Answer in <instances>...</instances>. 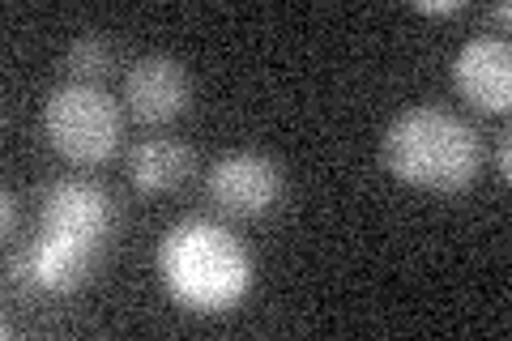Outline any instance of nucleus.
Returning a JSON list of instances; mask_svg holds the SVG:
<instances>
[{
    "label": "nucleus",
    "mask_w": 512,
    "mask_h": 341,
    "mask_svg": "<svg viewBox=\"0 0 512 341\" xmlns=\"http://www.w3.org/2000/svg\"><path fill=\"white\" fill-rule=\"evenodd\" d=\"M384 171L427 192H461L483 171V141L474 128L444 107L402 111L380 141Z\"/></svg>",
    "instance_id": "f257e3e1"
},
{
    "label": "nucleus",
    "mask_w": 512,
    "mask_h": 341,
    "mask_svg": "<svg viewBox=\"0 0 512 341\" xmlns=\"http://www.w3.org/2000/svg\"><path fill=\"white\" fill-rule=\"evenodd\" d=\"M163 286L192 312H227L252 290V261L231 231L218 222H175L158 243Z\"/></svg>",
    "instance_id": "f03ea898"
},
{
    "label": "nucleus",
    "mask_w": 512,
    "mask_h": 341,
    "mask_svg": "<svg viewBox=\"0 0 512 341\" xmlns=\"http://www.w3.org/2000/svg\"><path fill=\"white\" fill-rule=\"evenodd\" d=\"M43 133L60 158L77 162V167H99L120 145V107L86 81H69L47 94Z\"/></svg>",
    "instance_id": "7ed1b4c3"
},
{
    "label": "nucleus",
    "mask_w": 512,
    "mask_h": 341,
    "mask_svg": "<svg viewBox=\"0 0 512 341\" xmlns=\"http://www.w3.org/2000/svg\"><path fill=\"white\" fill-rule=\"evenodd\" d=\"M282 197V171L265 154H227L210 171V201L222 214L261 218Z\"/></svg>",
    "instance_id": "20e7f679"
},
{
    "label": "nucleus",
    "mask_w": 512,
    "mask_h": 341,
    "mask_svg": "<svg viewBox=\"0 0 512 341\" xmlns=\"http://www.w3.org/2000/svg\"><path fill=\"white\" fill-rule=\"evenodd\" d=\"M43 231L56 239H69L86 252L103 248V235L111 231V201L103 188L86 180H60L47 188L43 201Z\"/></svg>",
    "instance_id": "39448f33"
},
{
    "label": "nucleus",
    "mask_w": 512,
    "mask_h": 341,
    "mask_svg": "<svg viewBox=\"0 0 512 341\" xmlns=\"http://www.w3.org/2000/svg\"><path fill=\"white\" fill-rule=\"evenodd\" d=\"M453 86L470 107L504 116L512 103V47L495 35L470 39L453 60Z\"/></svg>",
    "instance_id": "423d86ee"
},
{
    "label": "nucleus",
    "mask_w": 512,
    "mask_h": 341,
    "mask_svg": "<svg viewBox=\"0 0 512 341\" xmlns=\"http://www.w3.org/2000/svg\"><path fill=\"white\" fill-rule=\"evenodd\" d=\"M192 99V81L180 60L171 56H141L124 73V103L141 124H167Z\"/></svg>",
    "instance_id": "0eeeda50"
},
{
    "label": "nucleus",
    "mask_w": 512,
    "mask_h": 341,
    "mask_svg": "<svg viewBox=\"0 0 512 341\" xmlns=\"http://www.w3.org/2000/svg\"><path fill=\"white\" fill-rule=\"evenodd\" d=\"M94 256L99 252H86V248H77V243H69V239H56V235L43 231L35 239V248L22 256L18 273H22V282L39 286V290H73L90 273Z\"/></svg>",
    "instance_id": "6e6552de"
},
{
    "label": "nucleus",
    "mask_w": 512,
    "mask_h": 341,
    "mask_svg": "<svg viewBox=\"0 0 512 341\" xmlns=\"http://www.w3.org/2000/svg\"><path fill=\"white\" fill-rule=\"evenodd\" d=\"M192 171V150L175 137H150L128 154V180L141 192H171L188 180Z\"/></svg>",
    "instance_id": "1a4fd4ad"
},
{
    "label": "nucleus",
    "mask_w": 512,
    "mask_h": 341,
    "mask_svg": "<svg viewBox=\"0 0 512 341\" xmlns=\"http://www.w3.org/2000/svg\"><path fill=\"white\" fill-rule=\"evenodd\" d=\"M73 77H103L111 69V43L103 35H77L64 56Z\"/></svg>",
    "instance_id": "9d476101"
},
{
    "label": "nucleus",
    "mask_w": 512,
    "mask_h": 341,
    "mask_svg": "<svg viewBox=\"0 0 512 341\" xmlns=\"http://www.w3.org/2000/svg\"><path fill=\"white\" fill-rule=\"evenodd\" d=\"M419 9H423V13H457L461 5H457V0H423Z\"/></svg>",
    "instance_id": "9b49d317"
}]
</instances>
